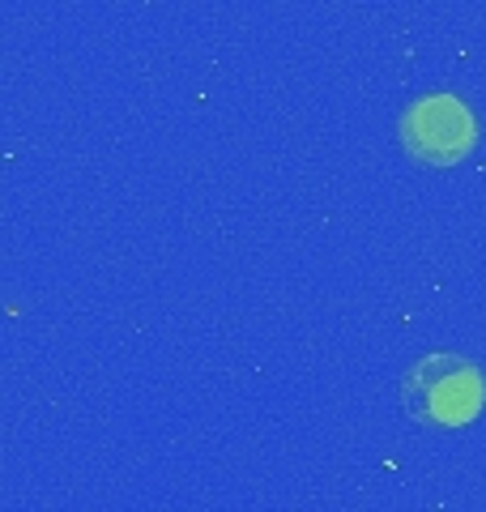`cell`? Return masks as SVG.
I'll use <instances>...</instances> for the list:
<instances>
[{
    "label": "cell",
    "mask_w": 486,
    "mask_h": 512,
    "mask_svg": "<svg viewBox=\"0 0 486 512\" xmlns=\"http://www.w3.org/2000/svg\"><path fill=\"white\" fill-rule=\"evenodd\" d=\"M401 137L427 163H452L474 146V116L452 94H427L401 120Z\"/></svg>",
    "instance_id": "cell-2"
},
{
    "label": "cell",
    "mask_w": 486,
    "mask_h": 512,
    "mask_svg": "<svg viewBox=\"0 0 486 512\" xmlns=\"http://www.w3.org/2000/svg\"><path fill=\"white\" fill-rule=\"evenodd\" d=\"M401 397H405V410L418 423L461 427L482 406V376L461 355H427L405 372Z\"/></svg>",
    "instance_id": "cell-1"
}]
</instances>
